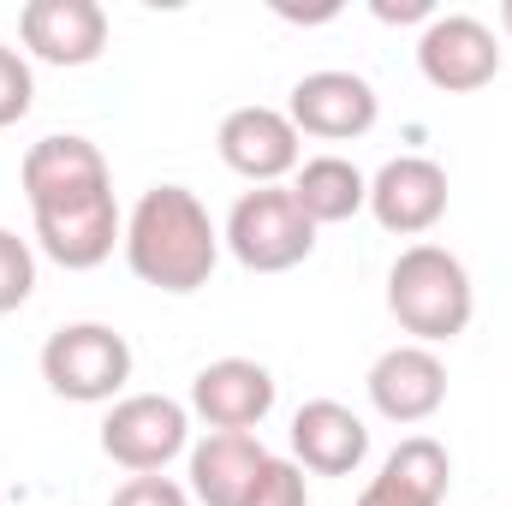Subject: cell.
I'll return each instance as SVG.
<instances>
[{
  "mask_svg": "<svg viewBox=\"0 0 512 506\" xmlns=\"http://www.w3.org/2000/svg\"><path fill=\"white\" fill-rule=\"evenodd\" d=\"M221 251H227L221 227L209 221V209L191 185H149L126 215V262L155 292H173V298L203 292Z\"/></svg>",
  "mask_w": 512,
  "mask_h": 506,
  "instance_id": "6da1fadb",
  "label": "cell"
},
{
  "mask_svg": "<svg viewBox=\"0 0 512 506\" xmlns=\"http://www.w3.org/2000/svg\"><path fill=\"white\" fill-rule=\"evenodd\" d=\"M387 316L411 346H453L477 316V286L447 245H405L387 268Z\"/></svg>",
  "mask_w": 512,
  "mask_h": 506,
  "instance_id": "7a4b0ae2",
  "label": "cell"
},
{
  "mask_svg": "<svg viewBox=\"0 0 512 506\" xmlns=\"http://www.w3.org/2000/svg\"><path fill=\"white\" fill-rule=\"evenodd\" d=\"M42 381L72 405H114L131 381V340L108 322H66L42 340Z\"/></svg>",
  "mask_w": 512,
  "mask_h": 506,
  "instance_id": "3957f363",
  "label": "cell"
},
{
  "mask_svg": "<svg viewBox=\"0 0 512 506\" xmlns=\"http://www.w3.org/2000/svg\"><path fill=\"white\" fill-rule=\"evenodd\" d=\"M316 233L322 227L298 209L292 185H251L233 203V215L221 227V245L233 251L239 268H251V274H286V268L310 262Z\"/></svg>",
  "mask_w": 512,
  "mask_h": 506,
  "instance_id": "277c9868",
  "label": "cell"
},
{
  "mask_svg": "<svg viewBox=\"0 0 512 506\" xmlns=\"http://www.w3.org/2000/svg\"><path fill=\"white\" fill-rule=\"evenodd\" d=\"M18 185H24L30 215H66V209H90V203L114 197L108 155L78 131H54V137L30 143L18 161Z\"/></svg>",
  "mask_w": 512,
  "mask_h": 506,
  "instance_id": "5b68a950",
  "label": "cell"
},
{
  "mask_svg": "<svg viewBox=\"0 0 512 506\" xmlns=\"http://www.w3.org/2000/svg\"><path fill=\"white\" fill-rule=\"evenodd\" d=\"M102 453L131 477H161L179 453H191V405L167 393H126L102 417Z\"/></svg>",
  "mask_w": 512,
  "mask_h": 506,
  "instance_id": "8992f818",
  "label": "cell"
},
{
  "mask_svg": "<svg viewBox=\"0 0 512 506\" xmlns=\"http://www.w3.org/2000/svg\"><path fill=\"white\" fill-rule=\"evenodd\" d=\"M417 72L441 96H477L501 78V42L471 12H435L417 36Z\"/></svg>",
  "mask_w": 512,
  "mask_h": 506,
  "instance_id": "52a82bcc",
  "label": "cell"
},
{
  "mask_svg": "<svg viewBox=\"0 0 512 506\" xmlns=\"http://www.w3.org/2000/svg\"><path fill=\"white\" fill-rule=\"evenodd\" d=\"M286 120L298 126V137L352 143V137L376 131V120H382V96H376L370 78H358V72H346V66H322V72H304V78L292 84Z\"/></svg>",
  "mask_w": 512,
  "mask_h": 506,
  "instance_id": "ba28073f",
  "label": "cell"
},
{
  "mask_svg": "<svg viewBox=\"0 0 512 506\" xmlns=\"http://www.w3.org/2000/svg\"><path fill=\"white\" fill-rule=\"evenodd\" d=\"M447 197H453L447 167L429 161V155H393V161H382L370 173V215H376V227L393 233V239L435 233L441 215H447Z\"/></svg>",
  "mask_w": 512,
  "mask_h": 506,
  "instance_id": "9c48e42d",
  "label": "cell"
},
{
  "mask_svg": "<svg viewBox=\"0 0 512 506\" xmlns=\"http://www.w3.org/2000/svg\"><path fill=\"white\" fill-rule=\"evenodd\" d=\"M215 149H221V161L239 173V179H251V185H280V179H292L298 173V161H304V137L298 126L286 120V108H233L221 131H215Z\"/></svg>",
  "mask_w": 512,
  "mask_h": 506,
  "instance_id": "30bf717a",
  "label": "cell"
},
{
  "mask_svg": "<svg viewBox=\"0 0 512 506\" xmlns=\"http://www.w3.org/2000/svg\"><path fill=\"white\" fill-rule=\"evenodd\" d=\"M274 399H280V387L268 376V364H256V358H215V364H203L197 376H191V417L197 423H209V429H221V435H251L256 423L274 411Z\"/></svg>",
  "mask_w": 512,
  "mask_h": 506,
  "instance_id": "8fae6325",
  "label": "cell"
},
{
  "mask_svg": "<svg viewBox=\"0 0 512 506\" xmlns=\"http://www.w3.org/2000/svg\"><path fill=\"white\" fill-rule=\"evenodd\" d=\"M370 405H376V417L387 423H399V429H417V423H429L441 405H447V364L435 358V346H387L382 358L370 364Z\"/></svg>",
  "mask_w": 512,
  "mask_h": 506,
  "instance_id": "7c38bea8",
  "label": "cell"
},
{
  "mask_svg": "<svg viewBox=\"0 0 512 506\" xmlns=\"http://www.w3.org/2000/svg\"><path fill=\"white\" fill-rule=\"evenodd\" d=\"M18 36L42 66H96L108 54V12L96 0H30L18 12Z\"/></svg>",
  "mask_w": 512,
  "mask_h": 506,
  "instance_id": "4fadbf2b",
  "label": "cell"
},
{
  "mask_svg": "<svg viewBox=\"0 0 512 506\" xmlns=\"http://www.w3.org/2000/svg\"><path fill=\"white\" fill-rule=\"evenodd\" d=\"M292 459L310 477H358L370 459V423L340 399H304L292 411Z\"/></svg>",
  "mask_w": 512,
  "mask_h": 506,
  "instance_id": "5bb4252c",
  "label": "cell"
},
{
  "mask_svg": "<svg viewBox=\"0 0 512 506\" xmlns=\"http://www.w3.org/2000/svg\"><path fill=\"white\" fill-rule=\"evenodd\" d=\"M262 465H268V447L256 435H221V429H209L185 453V477H191L185 489H191V501H203V506H245L256 477H262Z\"/></svg>",
  "mask_w": 512,
  "mask_h": 506,
  "instance_id": "9a60e30c",
  "label": "cell"
},
{
  "mask_svg": "<svg viewBox=\"0 0 512 506\" xmlns=\"http://www.w3.org/2000/svg\"><path fill=\"white\" fill-rule=\"evenodd\" d=\"M453 483V459L435 435H405L382 459V471L364 483L358 506H441Z\"/></svg>",
  "mask_w": 512,
  "mask_h": 506,
  "instance_id": "2e32d148",
  "label": "cell"
},
{
  "mask_svg": "<svg viewBox=\"0 0 512 506\" xmlns=\"http://www.w3.org/2000/svg\"><path fill=\"white\" fill-rule=\"evenodd\" d=\"M30 221H36V251L60 262L66 274L102 268L114 256V245H126V221H120L114 197H102L90 209H66V215H30Z\"/></svg>",
  "mask_w": 512,
  "mask_h": 506,
  "instance_id": "e0dca14e",
  "label": "cell"
},
{
  "mask_svg": "<svg viewBox=\"0 0 512 506\" xmlns=\"http://www.w3.org/2000/svg\"><path fill=\"white\" fill-rule=\"evenodd\" d=\"M292 197L316 227H340L370 209V173L346 155H310L292 173Z\"/></svg>",
  "mask_w": 512,
  "mask_h": 506,
  "instance_id": "ac0fdd59",
  "label": "cell"
},
{
  "mask_svg": "<svg viewBox=\"0 0 512 506\" xmlns=\"http://www.w3.org/2000/svg\"><path fill=\"white\" fill-rule=\"evenodd\" d=\"M36 292V245L18 239L12 227H0V316L24 310Z\"/></svg>",
  "mask_w": 512,
  "mask_h": 506,
  "instance_id": "d6986e66",
  "label": "cell"
},
{
  "mask_svg": "<svg viewBox=\"0 0 512 506\" xmlns=\"http://www.w3.org/2000/svg\"><path fill=\"white\" fill-rule=\"evenodd\" d=\"M245 506H310V477H304V465L268 453V465H262V477H256V489H251Z\"/></svg>",
  "mask_w": 512,
  "mask_h": 506,
  "instance_id": "ffe728a7",
  "label": "cell"
},
{
  "mask_svg": "<svg viewBox=\"0 0 512 506\" xmlns=\"http://www.w3.org/2000/svg\"><path fill=\"white\" fill-rule=\"evenodd\" d=\"M30 102H36V72H30V60L18 48L0 42V131L18 126L30 114Z\"/></svg>",
  "mask_w": 512,
  "mask_h": 506,
  "instance_id": "44dd1931",
  "label": "cell"
},
{
  "mask_svg": "<svg viewBox=\"0 0 512 506\" xmlns=\"http://www.w3.org/2000/svg\"><path fill=\"white\" fill-rule=\"evenodd\" d=\"M108 506H191V489L173 477H126Z\"/></svg>",
  "mask_w": 512,
  "mask_h": 506,
  "instance_id": "7402d4cb",
  "label": "cell"
},
{
  "mask_svg": "<svg viewBox=\"0 0 512 506\" xmlns=\"http://www.w3.org/2000/svg\"><path fill=\"white\" fill-rule=\"evenodd\" d=\"M370 12H376L382 24H429V18H435L429 0H370Z\"/></svg>",
  "mask_w": 512,
  "mask_h": 506,
  "instance_id": "603a6c76",
  "label": "cell"
},
{
  "mask_svg": "<svg viewBox=\"0 0 512 506\" xmlns=\"http://www.w3.org/2000/svg\"><path fill=\"white\" fill-rule=\"evenodd\" d=\"M501 30H507V42H512V0H501Z\"/></svg>",
  "mask_w": 512,
  "mask_h": 506,
  "instance_id": "cb8c5ba5",
  "label": "cell"
},
{
  "mask_svg": "<svg viewBox=\"0 0 512 506\" xmlns=\"http://www.w3.org/2000/svg\"><path fill=\"white\" fill-rule=\"evenodd\" d=\"M0 506H6V501H0Z\"/></svg>",
  "mask_w": 512,
  "mask_h": 506,
  "instance_id": "d4e9b609",
  "label": "cell"
}]
</instances>
